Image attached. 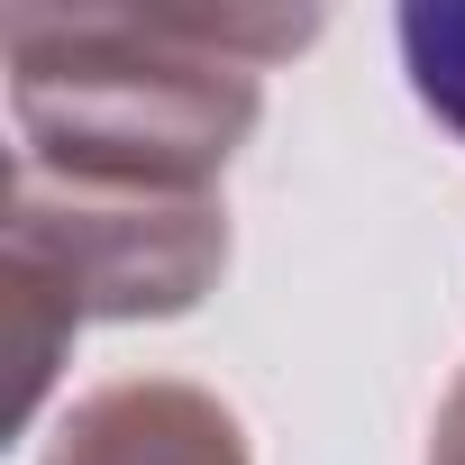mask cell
<instances>
[{
  "label": "cell",
  "mask_w": 465,
  "mask_h": 465,
  "mask_svg": "<svg viewBox=\"0 0 465 465\" xmlns=\"http://www.w3.org/2000/svg\"><path fill=\"white\" fill-rule=\"evenodd\" d=\"M320 10H10V110L28 155L110 192H210L265 110V64Z\"/></svg>",
  "instance_id": "cell-1"
},
{
  "label": "cell",
  "mask_w": 465,
  "mask_h": 465,
  "mask_svg": "<svg viewBox=\"0 0 465 465\" xmlns=\"http://www.w3.org/2000/svg\"><path fill=\"white\" fill-rule=\"evenodd\" d=\"M228 274V210L219 192H110L19 164L10 183V429L37 420L64 347L92 320H173Z\"/></svg>",
  "instance_id": "cell-2"
},
{
  "label": "cell",
  "mask_w": 465,
  "mask_h": 465,
  "mask_svg": "<svg viewBox=\"0 0 465 465\" xmlns=\"http://www.w3.org/2000/svg\"><path fill=\"white\" fill-rule=\"evenodd\" d=\"M46 465H247V429L201 383H101L64 411Z\"/></svg>",
  "instance_id": "cell-3"
},
{
  "label": "cell",
  "mask_w": 465,
  "mask_h": 465,
  "mask_svg": "<svg viewBox=\"0 0 465 465\" xmlns=\"http://www.w3.org/2000/svg\"><path fill=\"white\" fill-rule=\"evenodd\" d=\"M401 64H411V92L465 137V0H411L401 10Z\"/></svg>",
  "instance_id": "cell-4"
},
{
  "label": "cell",
  "mask_w": 465,
  "mask_h": 465,
  "mask_svg": "<svg viewBox=\"0 0 465 465\" xmlns=\"http://www.w3.org/2000/svg\"><path fill=\"white\" fill-rule=\"evenodd\" d=\"M429 465H465V374H456V392L438 401V438H429Z\"/></svg>",
  "instance_id": "cell-5"
}]
</instances>
